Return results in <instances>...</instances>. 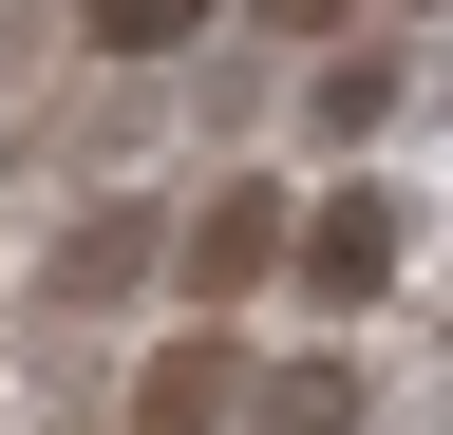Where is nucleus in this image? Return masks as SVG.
Here are the masks:
<instances>
[{"label":"nucleus","instance_id":"7","mask_svg":"<svg viewBox=\"0 0 453 435\" xmlns=\"http://www.w3.org/2000/svg\"><path fill=\"white\" fill-rule=\"evenodd\" d=\"M396 114V58H321V133H378Z\"/></svg>","mask_w":453,"mask_h":435},{"label":"nucleus","instance_id":"2","mask_svg":"<svg viewBox=\"0 0 453 435\" xmlns=\"http://www.w3.org/2000/svg\"><path fill=\"white\" fill-rule=\"evenodd\" d=\"M265 265H283V208H265V190H208V208H189V303L265 284Z\"/></svg>","mask_w":453,"mask_h":435},{"label":"nucleus","instance_id":"5","mask_svg":"<svg viewBox=\"0 0 453 435\" xmlns=\"http://www.w3.org/2000/svg\"><path fill=\"white\" fill-rule=\"evenodd\" d=\"M246 435H359V360H283L246 398Z\"/></svg>","mask_w":453,"mask_h":435},{"label":"nucleus","instance_id":"1","mask_svg":"<svg viewBox=\"0 0 453 435\" xmlns=\"http://www.w3.org/2000/svg\"><path fill=\"white\" fill-rule=\"evenodd\" d=\"M246 398H265V378H246V341H226V322H189V341L133 360V435H226Z\"/></svg>","mask_w":453,"mask_h":435},{"label":"nucleus","instance_id":"4","mask_svg":"<svg viewBox=\"0 0 453 435\" xmlns=\"http://www.w3.org/2000/svg\"><path fill=\"white\" fill-rule=\"evenodd\" d=\"M133 265H151V190H113L95 228L57 246V303H113V284H133Z\"/></svg>","mask_w":453,"mask_h":435},{"label":"nucleus","instance_id":"6","mask_svg":"<svg viewBox=\"0 0 453 435\" xmlns=\"http://www.w3.org/2000/svg\"><path fill=\"white\" fill-rule=\"evenodd\" d=\"M189 19H208V0H76V38H95V58H170Z\"/></svg>","mask_w":453,"mask_h":435},{"label":"nucleus","instance_id":"3","mask_svg":"<svg viewBox=\"0 0 453 435\" xmlns=\"http://www.w3.org/2000/svg\"><path fill=\"white\" fill-rule=\"evenodd\" d=\"M378 265H396V208H378V190H340L321 228H303V284H321V303H378Z\"/></svg>","mask_w":453,"mask_h":435}]
</instances>
